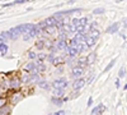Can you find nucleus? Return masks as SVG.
Segmentation results:
<instances>
[{"label": "nucleus", "instance_id": "5701e85b", "mask_svg": "<svg viewBox=\"0 0 127 115\" xmlns=\"http://www.w3.org/2000/svg\"><path fill=\"white\" fill-rule=\"evenodd\" d=\"M19 97L22 99V95H20V93H17V95H14V102H17V101L19 100Z\"/></svg>", "mask_w": 127, "mask_h": 115}, {"label": "nucleus", "instance_id": "39448f33", "mask_svg": "<svg viewBox=\"0 0 127 115\" xmlns=\"http://www.w3.org/2000/svg\"><path fill=\"white\" fill-rule=\"evenodd\" d=\"M45 23H46V26H47V27H56L57 20H56L54 17H50V18H47V19L45 20Z\"/></svg>", "mask_w": 127, "mask_h": 115}, {"label": "nucleus", "instance_id": "0eeeda50", "mask_svg": "<svg viewBox=\"0 0 127 115\" xmlns=\"http://www.w3.org/2000/svg\"><path fill=\"white\" fill-rule=\"evenodd\" d=\"M118 28H120V23L116 22V23H113V24L107 29V32H108V33H114V32H117V31H118Z\"/></svg>", "mask_w": 127, "mask_h": 115}, {"label": "nucleus", "instance_id": "aec40b11", "mask_svg": "<svg viewBox=\"0 0 127 115\" xmlns=\"http://www.w3.org/2000/svg\"><path fill=\"white\" fill-rule=\"evenodd\" d=\"M45 69H46V67L39 63V64H38V70H39V72H45Z\"/></svg>", "mask_w": 127, "mask_h": 115}, {"label": "nucleus", "instance_id": "bb28decb", "mask_svg": "<svg viewBox=\"0 0 127 115\" xmlns=\"http://www.w3.org/2000/svg\"><path fill=\"white\" fill-rule=\"evenodd\" d=\"M94 13H95V14H99V13H103V9H95V10H94Z\"/></svg>", "mask_w": 127, "mask_h": 115}, {"label": "nucleus", "instance_id": "cd10ccee", "mask_svg": "<svg viewBox=\"0 0 127 115\" xmlns=\"http://www.w3.org/2000/svg\"><path fill=\"white\" fill-rule=\"evenodd\" d=\"M54 59H55V56H54V54H51V55H48V60L52 63V61H54Z\"/></svg>", "mask_w": 127, "mask_h": 115}, {"label": "nucleus", "instance_id": "423d86ee", "mask_svg": "<svg viewBox=\"0 0 127 115\" xmlns=\"http://www.w3.org/2000/svg\"><path fill=\"white\" fill-rule=\"evenodd\" d=\"M36 63H29V64L26 65V70L27 72H31V73H37V69H36Z\"/></svg>", "mask_w": 127, "mask_h": 115}, {"label": "nucleus", "instance_id": "393cba45", "mask_svg": "<svg viewBox=\"0 0 127 115\" xmlns=\"http://www.w3.org/2000/svg\"><path fill=\"white\" fill-rule=\"evenodd\" d=\"M125 74H126V72H125V68H122V69L120 70V77H121V78H123V77H125Z\"/></svg>", "mask_w": 127, "mask_h": 115}, {"label": "nucleus", "instance_id": "b1692460", "mask_svg": "<svg viewBox=\"0 0 127 115\" xmlns=\"http://www.w3.org/2000/svg\"><path fill=\"white\" fill-rule=\"evenodd\" d=\"M52 102L56 104V105H61V104H62V100H56V99H54V100H52Z\"/></svg>", "mask_w": 127, "mask_h": 115}, {"label": "nucleus", "instance_id": "6ab92c4d", "mask_svg": "<svg viewBox=\"0 0 127 115\" xmlns=\"http://www.w3.org/2000/svg\"><path fill=\"white\" fill-rule=\"evenodd\" d=\"M27 0H15V1H13L12 3V5H14V4H23V3H26Z\"/></svg>", "mask_w": 127, "mask_h": 115}, {"label": "nucleus", "instance_id": "6e6552de", "mask_svg": "<svg viewBox=\"0 0 127 115\" xmlns=\"http://www.w3.org/2000/svg\"><path fill=\"white\" fill-rule=\"evenodd\" d=\"M79 8H75V9H69V10H65V12H59L57 14L59 15H66V14H72V13H75V12H79Z\"/></svg>", "mask_w": 127, "mask_h": 115}, {"label": "nucleus", "instance_id": "2eb2a0df", "mask_svg": "<svg viewBox=\"0 0 127 115\" xmlns=\"http://www.w3.org/2000/svg\"><path fill=\"white\" fill-rule=\"evenodd\" d=\"M19 85H20V81L19 79H13L12 82H10V87H12V88H17Z\"/></svg>", "mask_w": 127, "mask_h": 115}, {"label": "nucleus", "instance_id": "412c9836", "mask_svg": "<svg viewBox=\"0 0 127 115\" xmlns=\"http://www.w3.org/2000/svg\"><path fill=\"white\" fill-rule=\"evenodd\" d=\"M28 58H29V59H34V58H36V53H33V51H29Z\"/></svg>", "mask_w": 127, "mask_h": 115}, {"label": "nucleus", "instance_id": "f3484780", "mask_svg": "<svg viewBox=\"0 0 127 115\" xmlns=\"http://www.w3.org/2000/svg\"><path fill=\"white\" fill-rule=\"evenodd\" d=\"M103 109H104V106L103 105H99V106H97L93 111H92V114H97L98 111H100V113H103Z\"/></svg>", "mask_w": 127, "mask_h": 115}, {"label": "nucleus", "instance_id": "7ed1b4c3", "mask_svg": "<svg viewBox=\"0 0 127 115\" xmlns=\"http://www.w3.org/2000/svg\"><path fill=\"white\" fill-rule=\"evenodd\" d=\"M84 83H85V81H84L83 78H81V79H76L75 82L72 83V88H74V90H80V88H83Z\"/></svg>", "mask_w": 127, "mask_h": 115}, {"label": "nucleus", "instance_id": "1a4fd4ad", "mask_svg": "<svg viewBox=\"0 0 127 115\" xmlns=\"http://www.w3.org/2000/svg\"><path fill=\"white\" fill-rule=\"evenodd\" d=\"M78 53H79V51H78V47H76V46H70V47H69V55L71 56V59L75 56Z\"/></svg>", "mask_w": 127, "mask_h": 115}, {"label": "nucleus", "instance_id": "20e7f679", "mask_svg": "<svg viewBox=\"0 0 127 115\" xmlns=\"http://www.w3.org/2000/svg\"><path fill=\"white\" fill-rule=\"evenodd\" d=\"M71 74H72V77H81V74H83V68H81V67H75V68L71 70Z\"/></svg>", "mask_w": 127, "mask_h": 115}, {"label": "nucleus", "instance_id": "9b49d317", "mask_svg": "<svg viewBox=\"0 0 127 115\" xmlns=\"http://www.w3.org/2000/svg\"><path fill=\"white\" fill-rule=\"evenodd\" d=\"M56 47L59 49V50H64L66 47V42H65V40H60L59 42H57V45H56Z\"/></svg>", "mask_w": 127, "mask_h": 115}, {"label": "nucleus", "instance_id": "c85d7f7f", "mask_svg": "<svg viewBox=\"0 0 127 115\" xmlns=\"http://www.w3.org/2000/svg\"><path fill=\"white\" fill-rule=\"evenodd\" d=\"M4 104H5V100L4 99H0V106H3Z\"/></svg>", "mask_w": 127, "mask_h": 115}, {"label": "nucleus", "instance_id": "4468645a", "mask_svg": "<svg viewBox=\"0 0 127 115\" xmlns=\"http://www.w3.org/2000/svg\"><path fill=\"white\" fill-rule=\"evenodd\" d=\"M54 95L61 97V96L64 95V88H55V90H54Z\"/></svg>", "mask_w": 127, "mask_h": 115}, {"label": "nucleus", "instance_id": "dca6fc26", "mask_svg": "<svg viewBox=\"0 0 127 115\" xmlns=\"http://www.w3.org/2000/svg\"><path fill=\"white\" fill-rule=\"evenodd\" d=\"M39 87H41V88H45V90H48V88H50V85H48L47 82L42 81V82H39Z\"/></svg>", "mask_w": 127, "mask_h": 115}, {"label": "nucleus", "instance_id": "9d476101", "mask_svg": "<svg viewBox=\"0 0 127 115\" xmlns=\"http://www.w3.org/2000/svg\"><path fill=\"white\" fill-rule=\"evenodd\" d=\"M8 51V46L5 42H0V54L1 55H5V53Z\"/></svg>", "mask_w": 127, "mask_h": 115}, {"label": "nucleus", "instance_id": "a878e982", "mask_svg": "<svg viewBox=\"0 0 127 115\" xmlns=\"http://www.w3.org/2000/svg\"><path fill=\"white\" fill-rule=\"evenodd\" d=\"M55 115H65V111H64V110H60V111L55 113Z\"/></svg>", "mask_w": 127, "mask_h": 115}, {"label": "nucleus", "instance_id": "a211bd4d", "mask_svg": "<svg viewBox=\"0 0 127 115\" xmlns=\"http://www.w3.org/2000/svg\"><path fill=\"white\" fill-rule=\"evenodd\" d=\"M114 61H116V60H112V61L109 63V64H108V67H107V68L104 69V72H108V70H109V69H111V68L113 67V64H114Z\"/></svg>", "mask_w": 127, "mask_h": 115}, {"label": "nucleus", "instance_id": "f8f14e48", "mask_svg": "<svg viewBox=\"0 0 127 115\" xmlns=\"http://www.w3.org/2000/svg\"><path fill=\"white\" fill-rule=\"evenodd\" d=\"M38 74H37V73H32V76L29 77V79L27 81V82H31V83H33V82H37L38 81Z\"/></svg>", "mask_w": 127, "mask_h": 115}, {"label": "nucleus", "instance_id": "ddd939ff", "mask_svg": "<svg viewBox=\"0 0 127 115\" xmlns=\"http://www.w3.org/2000/svg\"><path fill=\"white\" fill-rule=\"evenodd\" d=\"M9 38V35L8 32H3V33H0V42H5V41Z\"/></svg>", "mask_w": 127, "mask_h": 115}, {"label": "nucleus", "instance_id": "4be33fe9", "mask_svg": "<svg viewBox=\"0 0 127 115\" xmlns=\"http://www.w3.org/2000/svg\"><path fill=\"white\" fill-rule=\"evenodd\" d=\"M88 58H89V59L87 60L88 63H90V61H94V58H95V54H92V55H89Z\"/></svg>", "mask_w": 127, "mask_h": 115}, {"label": "nucleus", "instance_id": "f257e3e1", "mask_svg": "<svg viewBox=\"0 0 127 115\" xmlns=\"http://www.w3.org/2000/svg\"><path fill=\"white\" fill-rule=\"evenodd\" d=\"M98 37H99V32L98 31H92V32L88 35V36H85V44H87V46H93L95 42H97V40H98Z\"/></svg>", "mask_w": 127, "mask_h": 115}, {"label": "nucleus", "instance_id": "f03ea898", "mask_svg": "<svg viewBox=\"0 0 127 115\" xmlns=\"http://www.w3.org/2000/svg\"><path fill=\"white\" fill-rule=\"evenodd\" d=\"M67 86V82L64 79V78H60V79H56L54 82V87L55 88H65Z\"/></svg>", "mask_w": 127, "mask_h": 115}]
</instances>
